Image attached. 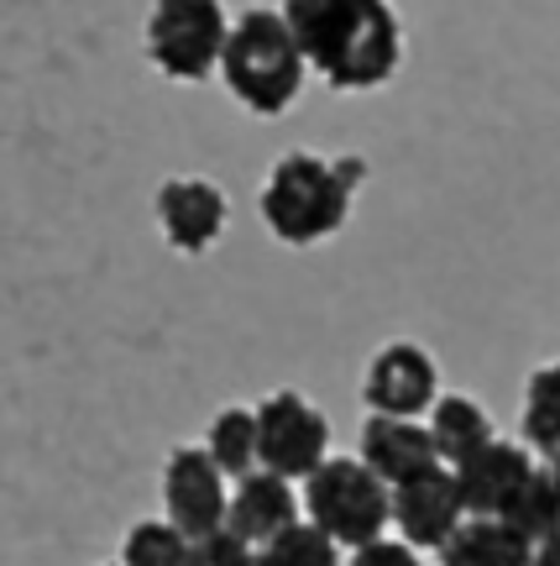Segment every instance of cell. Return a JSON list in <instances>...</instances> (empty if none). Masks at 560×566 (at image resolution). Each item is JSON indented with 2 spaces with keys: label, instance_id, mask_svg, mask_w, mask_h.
<instances>
[{
  "label": "cell",
  "instance_id": "6da1fadb",
  "mask_svg": "<svg viewBox=\"0 0 560 566\" xmlns=\"http://www.w3.org/2000/svg\"><path fill=\"white\" fill-rule=\"evenodd\" d=\"M283 21L309 69L336 90H378L403 59V27L388 0H283Z\"/></svg>",
  "mask_w": 560,
  "mask_h": 566
},
{
  "label": "cell",
  "instance_id": "7a4b0ae2",
  "mask_svg": "<svg viewBox=\"0 0 560 566\" xmlns=\"http://www.w3.org/2000/svg\"><path fill=\"white\" fill-rule=\"evenodd\" d=\"M367 179L361 158H315V153H288L273 163L262 184V221L288 247H315L336 237L351 216V195Z\"/></svg>",
  "mask_w": 560,
  "mask_h": 566
},
{
  "label": "cell",
  "instance_id": "3957f363",
  "mask_svg": "<svg viewBox=\"0 0 560 566\" xmlns=\"http://www.w3.org/2000/svg\"><path fill=\"white\" fill-rule=\"evenodd\" d=\"M215 69L225 74V90L257 116H283L299 101L304 74H309L299 42L278 11H246L231 21Z\"/></svg>",
  "mask_w": 560,
  "mask_h": 566
},
{
  "label": "cell",
  "instance_id": "277c9868",
  "mask_svg": "<svg viewBox=\"0 0 560 566\" xmlns=\"http://www.w3.org/2000/svg\"><path fill=\"white\" fill-rule=\"evenodd\" d=\"M388 493L393 488L382 478H372L357 457H325L304 478V514L336 546L357 551L367 541H382V530H388Z\"/></svg>",
  "mask_w": 560,
  "mask_h": 566
},
{
  "label": "cell",
  "instance_id": "5b68a950",
  "mask_svg": "<svg viewBox=\"0 0 560 566\" xmlns=\"http://www.w3.org/2000/svg\"><path fill=\"white\" fill-rule=\"evenodd\" d=\"M225 6L221 0H152L147 17V59L158 63L168 80L194 84L215 74L225 42Z\"/></svg>",
  "mask_w": 560,
  "mask_h": 566
},
{
  "label": "cell",
  "instance_id": "8992f818",
  "mask_svg": "<svg viewBox=\"0 0 560 566\" xmlns=\"http://www.w3.org/2000/svg\"><path fill=\"white\" fill-rule=\"evenodd\" d=\"M257 467L273 478H309L315 467L330 457V420L309 405L304 394L283 388L267 394L257 409Z\"/></svg>",
  "mask_w": 560,
  "mask_h": 566
},
{
  "label": "cell",
  "instance_id": "52a82bcc",
  "mask_svg": "<svg viewBox=\"0 0 560 566\" xmlns=\"http://www.w3.org/2000/svg\"><path fill=\"white\" fill-rule=\"evenodd\" d=\"M461 520H466V509H461L456 478L441 462L414 472L409 483H399L388 493V525H399L403 546L414 551H441L456 535Z\"/></svg>",
  "mask_w": 560,
  "mask_h": 566
},
{
  "label": "cell",
  "instance_id": "ba28073f",
  "mask_svg": "<svg viewBox=\"0 0 560 566\" xmlns=\"http://www.w3.org/2000/svg\"><path fill=\"white\" fill-rule=\"evenodd\" d=\"M225 472L204 446H179L168 467H162V509H168V525L183 530L189 541H200L210 530H225Z\"/></svg>",
  "mask_w": 560,
  "mask_h": 566
},
{
  "label": "cell",
  "instance_id": "9c48e42d",
  "mask_svg": "<svg viewBox=\"0 0 560 566\" xmlns=\"http://www.w3.org/2000/svg\"><path fill=\"white\" fill-rule=\"evenodd\" d=\"M361 399L372 415H399V420H420L424 409L441 399V373L430 363V352L414 342L382 346L367 378H361Z\"/></svg>",
  "mask_w": 560,
  "mask_h": 566
},
{
  "label": "cell",
  "instance_id": "30bf717a",
  "mask_svg": "<svg viewBox=\"0 0 560 566\" xmlns=\"http://www.w3.org/2000/svg\"><path fill=\"white\" fill-rule=\"evenodd\" d=\"M529 446L519 441H493L472 451L466 462L451 467V478H456V493H461V509H466V520H498V509L508 504V493L529 478Z\"/></svg>",
  "mask_w": 560,
  "mask_h": 566
},
{
  "label": "cell",
  "instance_id": "8fae6325",
  "mask_svg": "<svg viewBox=\"0 0 560 566\" xmlns=\"http://www.w3.org/2000/svg\"><path fill=\"white\" fill-rule=\"evenodd\" d=\"M158 226L168 247L179 252H210L225 231V195L210 179H168L158 189Z\"/></svg>",
  "mask_w": 560,
  "mask_h": 566
},
{
  "label": "cell",
  "instance_id": "7c38bea8",
  "mask_svg": "<svg viewBox=\"0 0 560 566\" xmlns=\"http://www.w3.org/2000/svg\"><path fill=\"white\" fill-rule=\"evenodd\" d=\"M299 520V493L288 478H273V472H262L252 467L246 478H236V493L225 499V530L246 541V546L257 551L267 546L278 530H288Z\"/></svg>",
  "mask_w": 560,
  "mask_h": 566
},
{
  "label": "cell",
  "instance_id": "4fadbf2b",
  "mask_svg": "<svg viewBox=\"0 0 560 566\" xmlns=\"http://www.w3.org/2000/svg\"><path fill=\"white\" fill-rule=\"evenodd\" d=\"M372 478H382L388 488L409 483L414 472L435 467V446H430V430L420 420H399V415H367L361 424V457H357Z\"/></svg>",
  "mask_w": 560,
  "mask_h": 566
},
{
  "label": "cell",
  "instance_id": "5bb4252c",
  "mask_svg": "<svg viewBox=\"0 0 560 566\" xmlns=\"http://www.w3.org/2000/svg\"><path fill=\"white\" fill-rule=\"evenodd\" d=\"M424 430H430V446H435L441 467L466 462L472 451H482V446L493 441V420H487V409H482L477 399H466V394H445V399H435Z\"/></svg>",
  "mask_w": 560,
  "mask_h": 566
},
{
  "label": "cell",
  "instance_id": "9a60e30c",
  "mask_svg": "<svg viewBox=\"0 0 560 566\" xmlns=\"http://www.w3.org/2000/svg\"><path fill=\"white\" fill-rule=\"evenodd\" d=\"M535 546L519 541L503 520H461L441 546V566H529Z\"/></svg>",
  "mask_w": 560,
  "mask_h": 566
},
{
  "label": "cell",
  "instance_id": "2e32d148",
  "mask_svg": "<svg viewBox=\"0 0 560 566\" xmlns=\"http://www.w3.org/2000/svg\"><path fill=\"white\" fill-rule=\"evenodd\" d=\"M498 520L514 530L519 541H529V546L550 541L560 530V493H556V483H550V472L529 467V478L508 493V504L498 509Z\"/></svg>",
  "mask_w": 560,
  "mask_h": 566
},
{
  "label": "cell",
  "instance_id": "e0dca14e",
  "mask_svg": "<svg viewBox=\"0 0 560 566\" xmlns=\"http://www.w3.org/2000/svg\"><path fill=\"white\" fill-rule=\"evenodd\" d=\"M204 457L221 467L225 478H246L257 467V415L252 409H221L210 420V436H204Z\"/></svg>",
  "mask_w": 560,
  "mask_h": 566
},
{
  "label": "cell",
  "instance_id": "ac0fdd59",
  "mask_svg": "<svg viewBox=\"0 0 560 566\" xmlns=\"http://www.w3.org/2000/svg\"><path fill=\"white\" fill-rule=\"evenodd\" d=\"M524 441L545 457H560V363L540 367L524 388Z\"/></svg>",
  "mask_w": 560,
  "mask_h": 566
},
{
  "label": "cell",
  "instance_id": "d6986e66",
  "mask_svg": "<svg viewBox=\"0 0 560 566\" xmlns=\"http://www.w3.org/2000/svg\"><path fill=\"white\" fill-rule=\"evenodd\" d=\"M257 566H340V546L309 520H294L267 546H257Z\"/></svg>",
  "mask_w": 560,
  "mask_h": 566
},
{
  "label": "cell",
  "instance_id": "ffe728a7",
  "mask_svg": "<svg viewBox=\"0 0 560 566\" xmlns=\"http://www.w3.org/2000/svg\"><path fill=\"white\" fill-rule=\"evenodd\" d=\"M183 556H189V535L173 530L168 520L131 525L126 546H120V566H183Z\"/></svg>",
  "mask_w": 560,
  "mask_h": 566
},
{
  "label": "cell",
  "instance_id": "44dd1931",
  "mask_svg": "<svg viewBox=\"0 0 560 566\" xmlns=\"http://www.w3.org/2000/svg\"><path fill=\"white\" fill-rule=\"evenodd\" d=\"M183 566H257V551L236 541L231 530H210L200 541H189V556Z\"/></svg>",
  "mask_w": 560,
  "mask_h": 566
},
{
  "label": "cell",
  "instance_id": "7402d4cb",
  "mask_svg": "<svg viewBox=\"0 0 560 566\" xmlns=\"http://www.w3.org/2000/svg\"><path fill=\"white\" fill-rule=\"evenodd\" d=\"M346 566H420V551L403 546V541H367L351 551Z\"/></svg>",
  "mask_w": 560,
  "mask_h": 566
},
{
  "label": "cell",
  "instance_id": "603a6c76",
  "mask_svg": "<svg viewBox=\"0 0 560 566\" xmlns=\"http://www.w3.org/2000/svg\"><path fill=\"white\" fill-rule=\"evenodd\" d=\"M529 566H560V530L550 535V541H540V546H535V562H529Z\"/></svg>",
  "mask_w": 560,
  "mask_h": 566
},
{
  "label": "cell",
  "instance_id": "cb8c5ba5",
  "mask_svg": "<svg viewBox=\"0 0 560 566\" xmlns=\"http://www.w3.org/2000/svg\"><path fill=\"white\" fill-rule=\"evenodd\" d=\"M545 472H550V483H556V493H560V457H550V467H545Z\"/></svg>",
  "mask_w": 560,
  "mask_h": 566
}]
</instances>
